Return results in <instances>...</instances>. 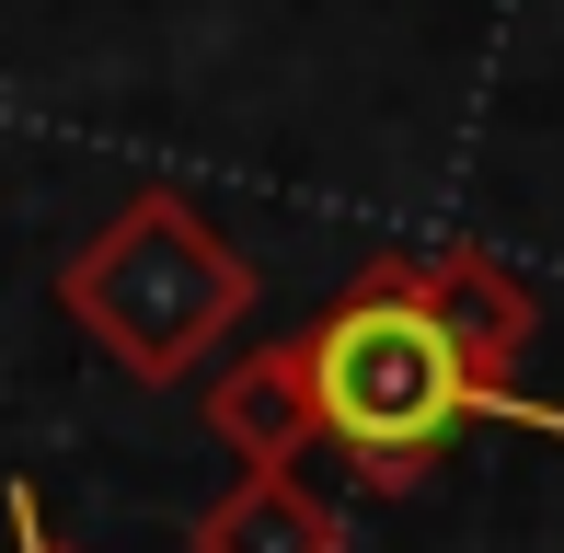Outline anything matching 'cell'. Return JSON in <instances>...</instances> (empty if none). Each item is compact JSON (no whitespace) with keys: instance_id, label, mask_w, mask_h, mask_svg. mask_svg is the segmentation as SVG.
<instances>
[{"instance_id":"cell-1","label":"cell","mask_w":564,"mask_h":553,"mask_svg":"<svg viewBox=\"0 0 564 553\" xmlns=\"http://www.w3.org/2000/svg\"><path fill=\"white\" fill-rule=\"evenodd\" d=\"M542 335V300L484 242H392L346 276L323 323H300L312 381V449H346L369 496H415L473 426L564 438V404L519 392V358Z\"/></svg>"},{"instance_id":"cell-2","label":"cell","mask_w":564,"mask_h":553,"mask_svg":"<svg viewBox=\"0 0 564 553\" xmlns=\"http://www.w3.org/2000/svg\"><path fill=\"white\" fill-rule=\"evenodd\" d=\"M265 276L253 254L196 208L185 185H139L82 254L58 265V312L82 323V346L105 369H127L139 392H173L253 323Z\"/></svg>"},{"instance_id":"cell-3","label":"cell","mask_w":564,"mask_h":553,"mask_svg":"<svg viewBox=\"0 0 564 553\" xmlns=\"http://www.w3.org/2000/svg\"><path fill=\"white\" fill-rule=\"evenodd\" d=\"M208 426L242 473H300L312 449V381H300V335H265L208 381Z\"/></svg>"},{"instance_id":"cell-4","label":"cell","mask_w":564,"mask_h":553,"mask_svg":"<svg viewBox=\"0 0 564 553\" xmlns=\"http://www.w3.org/2000/svg\"><path fill=\"white\" fill-rule=\"evenodd\" d=\"M185 553H346V519L312 473H230V496L185 519Z\"/></svg>"},{"instance_id":"cell-5","label":"cell","mask_w":564,"mask_h":553,"mask_svg":"<svg viewBox=\"0 0 564 553\" xmlns=\"http://www.w3.org/2000/svg\"><path fill=\"white\" fill-rule=\"evenodd\" d=\"M0 519H12V553H82V542L58 531V519H46V496L23 485V473H12V485H0Z\"/></svg>"}]
</instances>
